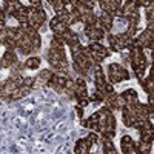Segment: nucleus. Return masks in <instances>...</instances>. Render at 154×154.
Here are the masks:
<instances>
[{"label":"nucleus","instance_id":"f257e3e1","mask_svg":"<svg viewBox=\"0 0 154 154\" xmlns=\"http://www.w3.org/2000/svg\"><path fill=\"white\" fill-rule=\"evenodd\" d=\"M106 79L109 83H119L123 80L130 79V72L123 65H119V63H111L106 68Z\"/></svg>","mask_w":154,"mask_h":154},{"label":"nucleus","instance_id":"f03ea898","mask_svg":"<svg viewBox=\"0 0 154 154\" xmlns=\"http://www.w3.org/2000/svg\"><path fill=\"white\" fill-rule=\"evenodd\" d=\"M54 79V69H42L35 75V83H34V88H45L51 83V80Z\"/></svg>","mask_w":154,"mask_h":154},{"label":"nucleus","instance_id":"7ed1b4c3","mask_svg":"<svg viewBox=\"0 0 154 154\" xmlns=\"http://www.w3.org/2000/svg\"><path fill=\"white\" fill-rule=\"evenodd\" d=\"M46 60L49 62V65L51 68H54L59 62H63V60H66V53H65V49H48L46 51Z\"/></svg>","mask_w":154,"mask_h":154},{"label":"nucleus","instance_id":"20e7f679","mask_svg":"<svg viewBox=\"0 0 154 154\" xmlns=\"http://www.w3.org/2000/svg\"><path fill=\"white\" fill-rule=\"evenodd\" d=\"M16 63H19L17 51H6V53H3V56H2V68L11 69Z\"/></svg>","mask_w":154,"mask_h":154},{"label":"nucleus","instance_id":"39448f33","mask_svg":"<svg viewBox=\"0 0 154 154\" xmlns=\"http://www.w3.org/2000/svg\"><path fill=\"white\" fill-rule=\"evenodd\" d=\"M83 31H85V37L88 38L89 42H100L102 38H103V37L106 35L103 31L97 29L96 26H85V28H83Z\"/></svg>","mask_w":154,"mask_h":154},{"label":"nucleus","instance_id":"423d86ee","mask_svg":"<svg viewBox=\"0 0 154 154\" xmlns=\"http://www.w3.org/2000/svg\"><path fill=\"white\" fill-rule=\"evenodd\" d=\"M120 149L122 154H136V142L133 140V137L123 136L120 139Z\"/></svg>","mask_w":154,"mask_h":154},{"label":"nucleus","instance_id":"0eeeda50","mask_svg":"<svg viewBox=\"0 0 154 154\" xmlns=\"http://www.w3.org/2000/svg\"><path fill=\"white\" fill-rule=\"evenodd\" d=\"M88 48L91 49V51H94V53H97V54H100L102 57H109V54H111V51L103 45V43H100V42H89V45H88Z\"/></svg>","mask_w":154,"mask_h":154},{"label":"nucleus","instance_id":"6e6552de","mask_svg":"<svg viewBox=\"0 0 154 154\" xmlns=\"http://www.w3.org/2000/svg\"><path fill=\"white\" fill-rule=\"evenodd\" d=\"M122 94H123V97L126 100V106H136V105L140 103L139 96H137V93L134 91V89H125Z\"/></svg>","mask_w":154,"mask_h":154},{"label":"nucleus","instance_id":"1a4fd4ad","mask_svg":"<svg viewBox=\"0 0 154 154\" xmlns=\"http://www.w3.org/2000/svg\"><path fill=\"white\" fill-rule=\"evenodd\" d=\"M89 148H91V145L88 143L86 139H79V140L75 142L74 152H75V154H89Z\"/></svg>","mask_w":154,"mask_h":154},{"label":"nucleus","instance_id":"9d476101","mask_svg":"<svg viewBox=\"0 0 154 154\" xmlns=\"http://www.w3.org/2000/svg\"><path fill=\"white\" fill-rule=\"evenodd\" d=\"M40 63H42V59L38 56H29L23 62V65H25V69H38Z\"/></svg>","mask_w":154,"mask_h":154},{"label":"nucleus","instance_id":"9b49d317","mask_svg":"<svg viewBox=\"0 0 154 154\" xmlns=\"http://www.w3.org/2000/svg\"><path fill=\"white\" fill-rule=\"evenodd\" d=\"M97 19L105 25L108 31H111V29H112V26H114V20H116V19H114L111 14H108V12H103V11H102L100 14L97 16Z\"/></svg>","mask_w":154,"mask_h":154},{"label":"nucleus","instance_id":"f8f14e48","mask_svg":"<svg viewBox=\"0 0 154 154\" xmlns=\"http://www.w3.org/2000/svg\"><path fill=\"white\" fill-rule=\"evenodd\" d=\"M139 83H140V86L143 88V91L149 96V94H154V80L151 79V77L148 75V77H143L142 80H139Z\"/></svg>","mask_w":154,"mask_h":154},{"label":"nucleus","instance_id":"ddd939ff","mask_svg":"<svg viewBox=\"0 0 154 154\" xmlns=\"http://www.w3.org/2000/svg\"><path fill=\"white\" fill-rule=\"evenodd\" d=\"M152 142H137L136 143V154H149Z\"/></svg>","mask_w":154,"mask_h":154},{"label":"nucleus","instance_id":"4468645a","mask_svg":"<svg viewBox=\"0 0 154 154\" xmlns=\"http://www.w3.org/2000/svg\"><path fill=\"white\" fill-rule=\"evenodd\" d=\"M49 5H53V9L56 12V16L62 14L63 11H66L65 9V2H63V0H49Z\"/></svg>","mask_w":154,"mask_h":154},{"label":"nucleus","instance_id":"2eb2a0df","mask_svg":"<svg viewBox=\"0 0 154 154\" xmlns=\"http://www.w3.org/2000/svg\"><path fill=\"white\" fill-rule=\"evenodd\" d=\"M145 17L146 23H154V2H151V5L145 8Z\"/></svg>","mask_w":154,"mask_h":154},{"label":"nucleus","instance_id":"dca6fc26","mask_svg":"<svg viewBox=\"0 0 154 154\" xmlns=\"http://www.w3.org/2000/svg\"><path fill=\"white\" fill-rule=\"evenodd\" d=\"M126 106V100H125V97H123V94L120 93V94H117V99H116V103H114V108L116 109H123Z\"/></svg>","mask_w":154,"mask_h":154},{"label":"nucleus","instance_id":"f3484780","mask_svg":"<svg viewBox=\"0 0 154 154\" xmlns=\"http://www.w3.org/2000/svg\"><path fill=\"white\" fill-rule=\"evenodd\" d=\"M85 139L88 140V143H89V145L93 146V145H96V143L99 142V139H100V136H99L97 133H93V131H89V134H88V136H86Z\"/></svg>","mask_w":154,"mask_h":154},{"label":"nucleus","instance_id":"a211bd4d","mask_svg":"<svg viewBox=\"0 0 154 154\" xmlns=\"http://www.w3.org/2000/svg\"><path fill=\"white\" fill-rule=\"evenodd\" d=\"M89 102H91V100H89V97H85V99H79V100H77V103H79L80 108H86L89 105Z\"/></svg>","mask_w":154,"mask_h":154},{"label":"nucleus","instance_id":"6ab92c4d","mask_svg":"<svg viewBox=\"0 0 154 154\" xmlns=\"http://www.w3.org/2000/svg\"><path fill=\"white\" fill-rule=\"evenodd\" d=\"M75 112H77V116H79V117H80V119L83 117V108H80L79 105H77V106H75Z\"/></svg>","mask_w":154,"mask_h":154},{"label":"nucleus","instance_id":"aec40b11","mask_svg":"<svg viewBox=\"0 0 154 154\" xmlns=\"http://www.w3.org/2000/svg\"><path fill=\"white\" fill-rule=\"evenodd\" d=\"M149 77H151V79L154 80V63H152V65H151V71H149Z\"/></svg>","mask_w":154,"mask_h":154},{"label":"nucleus","instance_id":"412c9836","mask_svg":"<svg viewBox=\"0 0 154 154\" xmlns=\"http://www.w3.org/2000/svg\"><path fill=\"white\" fill-rule=\"evenodd\" d=\"M148 49H149V51H154V38L151 40V43L148 45Z\"/></svg>","mask_w":154,"mask_h":154},{"label":"nucleus","instance_id":"4be33fe9","mask_svg":"<svg viewBox=\"0 0 154 154\" xmlns=\"http://www.w3.org/2000/svg\"><path fill=\"white\" fill-rule=\"evenodd\" d=\"M151 60H152V63H154V51H151Z\"/></svg>","mask_w":154,"mask_h":154},{"label":"nucleus","instance_id":"5701e85b","mask_svg":"<svg viewBox=\"0 0 154 154\" xmlns=\"http://www.w3.org/2000/svg\"><path fill=\"white\" fill-rule=\"evenodd\" d=\"M89 154H91V152H89Z\"/></svg>","mask_w":154,"mask_h":154}]
</instances>
